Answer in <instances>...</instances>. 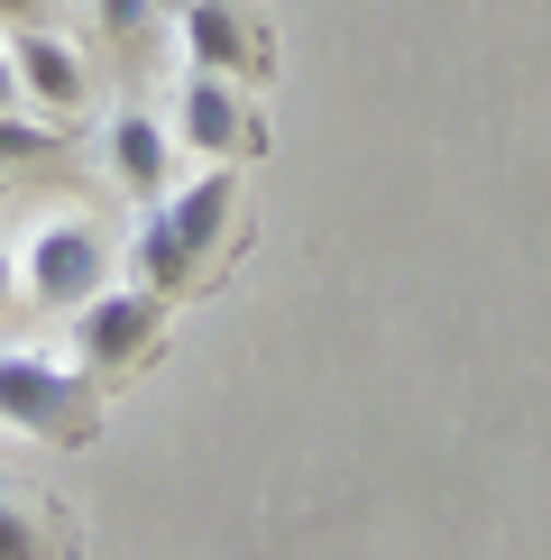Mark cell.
<instances>
[{
  "instance_id": "52a82bcc",
  "label": "cell",
  "mask_w": 551,
  "mask_h": 560,
  "mask_svg": "<svg viewBox=\"0 0 551 560\" xmlns=\"http://www.w3.org/2000/svg\"><path fill=\"white\" fill-rule=\"evenodd\" d=\"M175 120H156V110H110V129H102V166L110 184H120L129 202H166L175 194Z\"/></svg>"
},
{
  "instance_id": "4fadbf2b",
  "label": "cell",
  "mask_w": 551,
  "mask_h": 560,
  "mask_svg": "<svg viewBox=\"0 0 551 560\" xmlns=\"http://www.w3.org/2000/svg\"><path fill=\"white\" fill-rule=\"evenodd\" d=\"M0 110H19V65H10V37H0Z\"/></svg>"
},
{
  "instance_id": "7a4b0ae2",
  "label": "cell",
  "mask_w": 551,
  "mask_h": 560,
  "mask_svg": "<svg viewBox=\"0 0 551 560\" xmlns=\"http://www.w3.org/2000/svg\"><path fill=\"white\" fill-rule=\"evenodd\" d=\"M0 423L28 441H56V451H92L102 441V377L83 359L0 349Z\"/></svg>"
},
{
  "instance_id": "30bf717a",
  "label": "cell",
  "mask_w": 551,
  "mask_h": 560,
  "mask_svg": "<svg viewBox=\"0 0 551 560\" xmlns=\"http://www.w3.org/2000/svg\"><path fill=\"white\" fill-rule=\"evenodd\" d=\"M65 138H74V129H65L56 110H46V120H19V110H0V166H28V156H56Z\"/></svg>"
},
{
  "instance_id": "ba28073f",
  "label": "cell",
  "mask_w": 551,
  "mask_h": 560,
  "mask_svg": "<svg viewBox=\"0 0 551 560\" xmlns=\"http://www.w3.org/2000/svg\"><path fill=\"white\" fill-rule=\"evenodd\" d=\"M10 65H19V102H37V110H56V120H74V110L92 102V74H83V56H74V37H56V28H19L10 37Z\"/></svg>"
},
{
  "instance_id": "5b68a950",
  "label": "cell",
  "mask_w": 551,
  "mask_h": 560,
  "mask_svg": "<svg viewBox=\"0 0 551 560\" xmlns=\"http://www.w3.org/2000/svg\"><path fill=\"white\" fill-rule=\"evenodd\" d=\"M175 148L212 156V166H248V156H267L258 92L212 74V65H184V83H175Z\"/></svg>"
},
{
  "instance_id": "5bb4252c",
  "label": "cell",
  "mask_w": 551,
  "mask_h": 560,
  "mask_svg": "<svg viewBox=\"0 0 551 560\" xmlns=\"http://www.w3.org/2000/svg\"><path fill=\"white\" fill-rule=\"evenodd\" d=\"M0 19H10V28H28V19H37V0H0Z\"/></svg>"
},
{
  "instance_id": "8fae6325",
  "label": "cell",
  "mask_w": 551,
  "mask_h": 560,
  "mask_svg": "<svg viewBox=\"0 0 551 560\" xmlns=\"http://www.w3.org/2000/svg\"><path fill=\"white\" fill-rule=\"evenodd\" d=\"M92 19H102V28L120 37V46H148V37H156V19H166V10H156V0H92Z\"/></svg>"
},
{
  "instance_id": "3957f363",
  "label": "cell",
  "mask_w": 551,
  "mask_h": 560,
  "mask_svg": "<svg viewBox=\"0 0 551 560\" xmlns=\"http://www.w3.org/2000/svg\"><path fill=\"white\" fill-rule=\"evenodd\" d=\"M110 285V230L92 212H46L19 240V294H37L46 313H83Z\"/></svg>"
},
{
  "instance_id": "7c38bea8",
  "label": "cell",
  "mask_w": 551,
  "mask_h": 560,
  "mask_svg": "<svg viewBox=\"0 0 551 560\" xmlns=\"http://www.w3.org/2000/svg\"><path fill=\"white\" fill-rule=\"evenodd\" d=\"M10 303H19V248L0 240V313H10Z\"/></svg>"
},
{
  "instance_id": "277c9868",
  "label": "cell",
  "mask_w": 551,
  "mask_h": 560,
  "mask_svg": "<svg viewBox=\"0 0 551 560\" xmlns=\"http://www.w3.org/2000/svg\"><path fill=\"white\" fill-rule=\"evenodd\" d=\"M166 322H175V294H156V285H102L74 313V359L92 368L102 386H120V377H138V368L166 349Z\"/></svg>"
},
{
  "instance_id": "9a60e30c",
  "label": "cell",
  "mask_w": 551,
  "mask_h": 560,
  "mask_svg": "<svg viewBox=\"0 0 551 560\" xmlns=\"http://www.w3.org/2000/svg\"><path fill=\"white\" fill-rule=\"evenodd\" d=\"M156 10H166V19H175V10H184V0H156Z\"/></svg>"
},
{
  "instance_id": "6da1fadb",
  "label": "cell",
  "mask_w": 551,
  "mask_h": 560,
  "mask_svg": "<svg viewBox=\"0 0 551 560\" xmlns=\"http://www.w3.org/2000/svg\"><path fill=\"white\" fill-rule=\"evenodd\" d=\"M230 230H239V166L184 175V194L148 202V221H138V248H129L138 285H156V294L184 303L202 276H212V258L230 248Z\"/></svg>"
},
{
  "instance_id": "9c48e42d",
  "label": "cell",
  "mask_w": 551,
  "mask_h": 560,
  "mask_svg": "<svg viewBox=\"0 0 551 560\" xmlns=\"http://www.w3.org/2000/svg\"><path fill=\"white\" fill-rule=\"evenodd\" d=\"M0 560H74V524H65V505L0 487Z\"/></svg>"
},
{
  "instance_id": "8992f818",
  "label": "cell",
  "mask_w": 551,
  "mask_h": 560,
  "mask_svg": "<svg viewBox=\"0 0 551 560\" xmlns=\"http://www.w3.org/2000/svg\"><path fill=\"white\" fill-rule=\"evenodd\" d=\"M175 19H184V56L194 65H212V74L248 83V92L276 83V19H267V0H184Z\"/></svg>"
}]
</instances>
